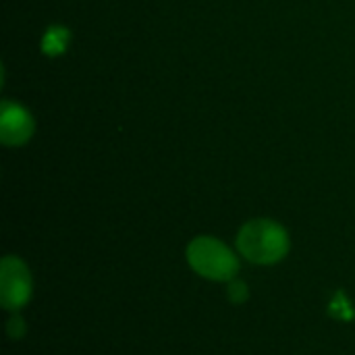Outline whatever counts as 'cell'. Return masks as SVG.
<instances>
[{
    "instance_id": "obj_3",
    "label": "cell",
    "mask_w": 355,
    "mask_h": 355,
    "mask_svg": "<svg viewBox=\"0 0 355 355\" xmlns=\"http://www.w3.org/2000/svg\"><path fill=\"white\" fill-rule=\"evenodd\" d=\"M33 295V277L19 256H4L0 262V304L6 312H19Z\"/></svg>"
},
{
    "instance_id": "obj_7",
    "label": "cell",
    "mask_w": 355,
    "mask_h": 355,
    "mask_svg": "<svg viewBox=\"0 0 355 355\" xmlns=\"http://www.w3.org/2000/svg\"><path fill=\"white\" fill-rule=\"evenodd\" d=\"M6 335L12 341H21L27 335V324H25L23 316H19V312H12V316L6 320Z\"/></svg>"
},
{
    "instance_id": "obj_2",
    "label": "cell",
    "mask_w": 355,
    "mask_h": 355,
    "mask_svg": "<svg viewBox=\"0 0 355 355\" xmlns=\"http://www.w3.org/2000/svg\"><path fill=\"white\" fill-rule=\"evenodd\" d=\"M189 268L206 281L231 283L239 272V258L220 239L210 235L193 237L185 250Z\"/></svg>"
},
{
    "instance_id": "obj_6",
    "label": "cell",
    "mask_w": 355,
    "mask_h": 355,
    "mask_svg": "<svg viewBox=\"0 0 355 355\" xmlns=\"http://www.w3.org/2000/svg\"><path fill=\"white\" fill-rule=\"evenodd\" d=\"M229 287H227V297H229V302L231 304H245L248 300H250V289H248V285L243 283V281H239V279H233L231 283H227Z\"/></svg>"
},
{
    "instance_id": "obj_4",
    "label": "cell",
    "mask_w": 355,
    "mask_h": 355,
    "mask_svg": "<svg viewBox=\"0 0 355 355\" xmlns=\"http://www.w3.org/2000/svg\"><path fill=\"white\" fill-rule=\"evenodd\" d=\"M35 123L31 112L12 100L0 104V141L4 146H23L31 139Z\"/></svg>"
},
{
    "instance_id": "obj_1",
    "label": "cell",
    "mask_w": 355,
    "mask_h": 355,
    "mask_svg": "<svg viewBox=\"0 0 355 355\" xmlns=\"http://www.w3.org/2000/svg\"><path fill=\"white\" fill-rule=\"evenodd\" d=\"M291 239L287 229L272 218L248 220L237 233V252L258 266H270L287 258Z\"/></svg>"
},
{
    "instance_id": "obj_5",
    "label": "cell",
    "mask_w": 355,
    "mask_h": 355,
    "mask_svg": "<svg viewBox=\"0 0 355 355\" xmlns=\"http://www.w3.org/2000/svg\"><path fill=\"white\" fill-rule=\"evenodd\" d=\"M69 40H71V31L67 27L52 25L46 29V33L42 37V52L48 56H58L67 50Z\"/></svg>"
}]
</instances>
